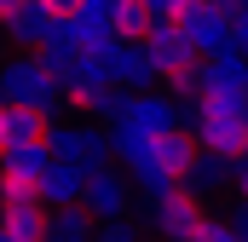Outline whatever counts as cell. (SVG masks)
Here are the masks:
<instances>
[{"label":"cell","instance_id":"obj_1","mask_svg":"<svg viewBox=\"0 0 248 242\" xmlns=\"http://www.w3.org/2000/svg\"><path fill=\"white\" fill-rule=\"evenodd\" d=\"M196 144L214 150V156H231L248 162V92H202L196 104Z\"/></svg>","mask_w":248,"mask_h":242},{"label":"cell","instance_id":"obj_2","mask_svg":"<svg viewBox=\"0 0 248 242\" xmlns=\"http://www.w3.org/2000/svg\"><path fill=\"white\" fill-rule=\"evenodd\" d=\"M0 104H41V110H58L63 104V92H58V81L46 75L41 52H17L0 69Z\"/></svg>","mask_w":248,"mask_h":242},{"label":"cell","instance_id":"obj_3","mask_svg":"<svg viewBox=\"0 0 248 242\" xmlns=\"http://www.w3.org/2000/svg\"><path fill=\"white\" fill-rule=\"evenodd\" d=\"M144 202H150V225H156V237H168V242H190L202 225H208V208H202V196H196L190 184H173V190L144 196Z\"/></svg>","mask_w":248,"mask_h":242},{"label":"cell","instance_id":"obj_4","mask_svg":"<svg viewBox=\"0 0 248 242\" xmlns=\"http://www.w3.org/2000/svg\"><path fill=\"white\" fill-rule=\"evenodd\" d=\"M46 150H52V162H75V167H87V173L116 167V138H110L104 127H52Z\"/></svg>","mask_w":248,"mask_h":242},{"label":"cell","instance_id":"obj_5","mask_svg":"<svg viewBox=\"0 0 248 242\" xmlns=\"http://www.w3.org/2000/svg\"><path fill=\"white\" fill-rule=\"evenodd\" d=\"M52 167V150L46 144H12L0 156V173H6V202H41V179Z\"/></svg>","mask_w":248,"mask_h":242},{"label":"cell","instance_id":"obj_6","mask_svg":"<svg viewBox=\"0 0 248 242\" xmlns=\"http://www.w3.org/2000/svg\"><path fill=\"white\" fill-rule=\"evenodd\" d=\"M98 58L110 63V81H116L122 92H150V87L162 81L156 58H150L144 46H133V41H110V46H98Z\"/></svg>","mask_w":248,"mask_h":242},{"label":"cell","instance_id":"obj_7","mask_svg":"<svg viewBox=\"0 0 248 242\" xmlns=\"http://www.w3.org/2000/svg\"><path fill=\"white\" fill-rule=\"evenodd\" d=\"M52 23H58V17H52V12H46L41 0H23L17 12H6V17H0L6 41H12L17 52H41V46L52 41Z\"/></svg>","mask_w":248,"mask_h":242},{"label":"cell","instance_id":"obj_8","mask_svg":"<svg viewBox=\"0 0 248 242\" xmlns=\"http://www.w3.org/2000/svg\"><path fill=\"white\" fill-rule=\"evenodd\" d=\"M144 52L156 58V69L168 75V69H185V63H202V52L190 46V35L173 23V17H156V29L144 35Z\"/></svg>","mask_w":248,"mask_h":242},{"label":"cell","instance_id":"obj_9","mask_svg":"<svg viewBox=\"0 0 248 242\" xmlns=\"http://www.w3.org/2000/svg\"><path fill=\"white\" fill-rule=\"evenodd\" d=\"M133 173H122V167H98V173H87V208L98 213V219H122L127 202H133Z\"/></svg>","mask_w":248,"mask_h":242},{"label":"cell","instance_id":"obj_10","mask_svg":"<svg viewBox=\"0 0 248 242\" xmlns=\"http://www.w3.org/2000/svg\"><path fill=\"white\" fill-rule=\"evenodd\" d=\"M41 202H46V208H75V202H87V167L52 162L46 179H41Z\"/></svg>","mask_w":248,"mask_h":242},{"label":"cell","instance_id":"obj_11","mask_svg":"<svg viewBox=\"0 0 248 242\" xmlns=\"http://www.w3.org/2000/svg\"><path fill=\"white\" fill-rule=\"evenodd\" d=\"M52 110H41V104H6V138L12 144H46L52 138Z\"/></svg>","mask_w":248,"mask_h":242},{"label":"cell","instance_id":"obj_12","mask_svg":"<svg viewBox=\"0 0 248 242\" xmlns=\"http://www.w3.org/2000/svg\"><path fill=\"white\" fill-rule=\"evenodd\" d=\"M0 225H6V231H17L23 242H46L52 208H46V202H6V208H0Z\"/></svg>","mask_w":248,"mask_h":242},{"label":"cell","instance_id":"obj_13","mask_svg":"<svg viewBox=\"0 0 248 242\" xmlns=\"http://www.w3.org/2000/svg\"><path fill=\"white\" fill-rule=\"evenodd\" d=\"M93 208L87 202H75V208H52V225H46V242H98L93 231Z\"/></svg>","mask_w":248,"mask_h":242},{"label":"cell","instance_id":"obj_14","mask_svg":"<svg viewBox=\"0 0 248 242\" xmlns=\"http://www.w3.org/2000/svg\"><path fill=\"white\" fill-rule=\"evenodd\" d=\"M185 184L196 190V196H208V190H219V184H237V162H231V156H214V150H202V156L190 162Z\"/></svg>","mask_w":248,"mask_h":242},{"label":"cell","instance_id":"obj_15","mask_svg":"<svg viewBox=\"0 0 248 242\" xmlns=\"http://www.w3.org/2000/svg\"><path fill=\"white\" fill-rule=\"evenodd\" d=\"M110 29H116V41L144 46V35L156 29V12H150L144 0H116V12H110Z\"/></svg>","mask_w":248,"mask_h":242},{"label":"cell","instance_id":"obj_16","mask_svg":"<svg viewBox=\"0 0 248 242\" xmlns=\"http://www.w3.org/2000/svg\"><path fill=\"white\" fill-rule=\"evenodd\" d=\"M162 92H168V98H179V104H196V98H202V63L168 69V75H162Z\"/></svg>","mask_w":248,"mask_h":242},{"label":"cell","instance_id":"obj_17","mask_svg":"<svg viewBox=\"0 0 248 242\" xmlns=\"http://www.w3.org/2000/svg\"><path fill=\"white\" fill-rule=\"evenodd\" d=\"M196 242H243V231H237L231 219H214V213H208V225L196 231Z\"/></svg>","mask_w":248,"mask_h":242},{"label":"cell","instance_id":"obj_18","mask_svg":"<svg viewBox=\"0 0 248 242\" xmlns=\"http://www.w3.org/2000/svg\"><path fill=\"white\" fill-rule=\"evenodd\" d=\"M231 46H237V52H248V0L231 12Z\"/></svg>","mask_w":248,"mask_h":242},{"label":"cell","instance_id":"obj_19","mask_svg":"<svg viewBox=\"0 0 248 242\" xmlns=\"http://www.w3.org/2000/svg\"><path fill=\"white\" fill-rule=\"evenodd\" d=\"M98 242H139V231H133V225H122V219H104Z\"/></svg>","mask_w":248,"mask_h":242},{"label":"cell","instance_id":"obj_20","mask_svg":"<svg viewBox=\"0 0 248 242\" xmlns=\"http://www.w3.org/2000/svg\"><path fill=\"white\" fill-rule=\"evenodd\" d=\"M41 6H46V12H52V17H75V12H81V6H87V0H41Z\"/></svg>","mask_w":248,"mask_h":242},{"label":"cell","instance_id":"obj_21","mask_svg":"<svg viewBox=\"0 0 248 242\" xmlns=\"http://www.w3.org/2000/svg\"><path fill=\"white\" fill-rule=\"evenodd\" d=\"M144 6H150L156 17H173V12H179V0H144Z\"/></svg>","mask_w":248,"mask_h":242},{"label":"cell","instance_id":"obj_22","mask_svg":"<svg viewBox=\"0 0 248 242\" xmlns=\"http://www.w3.org/2000/svg\"><path fill=\"white\" fill-rule=\"evenodd\" d=\"M237 202H248V162H237Z\"/></svg>","mask_w":248,"mask_h":242},{"label":"cell","instance_id":"obj_23","mask_svg":"<svg viewBox=\"0 0 248 242\" xmlns=\"http://www.w3.org/2000/svg\"><path fill=\"white\" fill-rule=\"evenodd\" d=\"M12 150V138H6V104H0V156Z\"/></svg>","mask_w":248,"mask_h":242},{"label":"cell","instance_id":"obj_24","mask_svg":"<svg viewBox=\"0 0 248 242\" xmlns=\"http://www.w3.org/2000/svg\"><path fill=\"white\" fill-rule=\"evenodd\" d=\"M214 6H219V12H237V6H243V0H214Z\"/></svg>","mask_w":248,"mask_h":242},{"label":"cell","instance_id":"obj_25","mask_svg":"<svg viewBox=\"0 0 248 242\" xmlns=\"http://www.w3.org/2000/svg\"><path fill=\"white\" fill-rule=\"evenodd\" d=\"M0 242H23V237H17V231H6V225H0Z\"/></svg>","mask_w":248,"mask_h":242},{"label":"cell","instance_id":"obj_26","mask_svg":"<svg viewBox=\"0 0 248 242\" xmlns=\"http://www.w3.org/2000/svg\"><path fill=\"white\" fill-rule=\"evenodd\" d=\"M0 6H6V12H17V6H23V0H0Z\"/></svg>","mask_w":248,"mask_h":242},{"label":"cell","instance_id":"obj_27","mask_svg":"<svg viewBox=\"0 0 248 242\" xmlns=\"http://www.w3.org/2000/svg\"><path fill=\"white\" fill-rule=\"evenodd\" d=\"M0 208H6V173H0Z\"/></svg>","mask_w":248,"mask_h":242},{"label":"cell","instance_id":"obj_28","mask_svg":"<svg viewBox=\"0 0 248 242\" xmlns=\"http://www.w3.org/2000/svg\"><path fill=\"white\" fill-rule=\"evenodd\" d=\"M0 17H6V6H0Z\"/></svg>","mask_w":248,"mask_h":242},{"label":"cell","instance_id":"obj_29","mask_svg":"<svg viewBox=\"0 0 248 242\" xmlns=\"http://www.w3.org/2000/svg\"><path fill=\"white\" fill-rule=\"evenodd\" d=\"M156 242H168V237H156Z\"/></svg>","mask_w":248,"mask_h":242},{"label":"cell","instance_id":"obj_30","mask_svg":"<svg viewBox=\"0 0 248 242\" xmlns=\"http://www.w3.org/2000/svg\"><path fill=\"white\" fill-rule=\"evenodd\" d=\"M190 242H196V237H190Z\"/></svg>","mask_w":248,"mask_h":242},{"label":"cell","instance_id":"obj_31","mask_svg":"<svg viewBox=\"0 0 248 242\" xmlns=\"http://www.w3.org/2000/svg\"><path fill=\"white\" fill-rule=\"evenodd\" d=\"M243 242H248V237H243Z\"/></svg>","mask_w":248,"mask_h":242}]
</instances>
